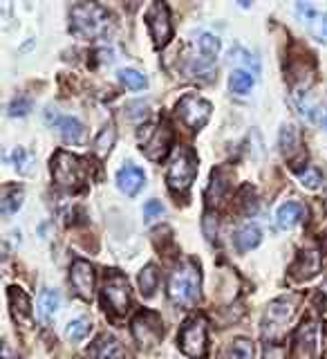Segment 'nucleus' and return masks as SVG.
Masks as SVG:
<instances>
[{"mask_svg": "<svg viewBox=\"0 0 327 359\" xmlns=\"http://www.w3.org/2000/svg\"><path fill=\"white\" fill-rule=\"evenodd\" d=\"M200 290H202V274L200 267L193 261H184L179 267H175V272L168 278V299H171L175 306H193L200 299Z\"/></svg>", "mask_w": 327, "mask_h": 359, "instance_id": "nucleus-1", "label": "nucleus"}, {"mask_svg": "<svg viewBox=\"0 0 327 359\" xmlns=\"http://www.w3.org/2000/svg\"><path fill=\"white\" fill-rule=\"evenodd\" d=\"M72 29L83 39H97L108 29V11L97 3H76L72 7Z\"/></svg>", "mask_w": 327, "mask_h": 359, "instance_id": "nucleus-2", "label": "nucleus"}, {"mask_svg": "<svg viewBox=\"0 0 327 359\" xmlns=\"http://www.w3.org/2000/svg\"><path fill=\"white\" fill-rule=\"evenodd\" d=\"M52 175H54V182L61 189L78 191L85 184L88 168H85L83 160H78V157L65 153V151H59L52 157Z\"/></svg>", "mask_w": 327, "mask_h": 359, "instance_id": "nucleus-3", "label": "nucleus"}, {"mask_svg": "<svg viewBox=\"0 0 327 359\" xmlns=\"http://www.w3.org/2000/svg\"><path fill=\"white\" fill-rule=\"evenodd\" d=\"M195 175H197V155L190 149H179L166 173L168 187H171V191H175V194H184V191H188V187L193 184Z\"/></svg>", "mask_w": 327, "mask_h": 359, "instance_id": "nucleus-4", "label": "nucleus"}, {"mask_svg": "<svg viewBox=\"0 0 327 359\" xmlns=\"http://www.w3.org/2000/svg\"><path fill=\"white\" fill-rule=\"evenodd\" d=\"M179 348L190 359H204L209 351V325L204 317H190L179 330Z\"/></svg>", "mask_w": 327, "mask_h": 359, "instance_id": "nucleus-5", "label": "nucleus"}, {"mask_svg": "<svg viewBox=\"0 0 327 359\" xmlns=\"http://www.w3.org/2000/svg\"><path fill=\"white\" fill-rule=\"evenodd\" d=\"M173 142V130L168 123H157V126H146L139 130V144L146 157L151 160H162L168 153Z\"/></svg>", "mask_w": 327, "mask_h": 359, "instance_id": "nucleus-6", "label": "nucleus"}, {"mask_svg": "<svg viewBox=\"0 0 327 359\" xmlns=\"http://www.w3.org/2000/svg\"><path fill=\"white\" fill-rule=\"evenodd\" d=\"M213 106L207 99H202L197 95H184L177 104V117L182 119L190 130H200L207 126V121L211 119Z\"/></svg>", "mask_w": 327, "mask_h": 359, "instance_id": "nucleus-7", "label": "nucleus"}, {"mask_svg": "<svg viewBox=\"0 0 327 359\" xmlns=\"http://www.w3.org/2000/svg\"><path fill=\"white\" fill-rule=\"evenodd\" d=\"M104 303H106V308L115 314L128 312V308H130V285H128L126 276H121L119 272H112L106 276Z\"/></svg>", "mask_w": 327, "mask_h": 359, "instance_id": "nucleus-8", "label": "nucleus"}, {"mask_svg": "<svg viewBox=\"0 0 327 359\" xmlns=\"http://www.w3.org/2000/svg\"><path fill=\"white\" fill-rule=\"evenodd\" d=\"M132 334L137 344L144 348H151V346H157L160 339L164 337V323H162V317L153 310H144L139 312L137 317L132 321Z\"/></svg>", "mask_w": 327, "mask_h": 359, "instance_id": "nucleus-9", "label": "nucleus"}, {"mask_svg": "<svg viewBox=\"0 0 327 359\" xmlns=\"http://www.w3.org/2000/svg\"><path fill=\"white\" fill-rule=\"evenodd\" d=\"M146 22H148V29H151V36H153L155 45L157 48H164L173 36L171 14H168L166 3H153V7L146 11Z\"/></svg>", "mask_w": 327, "mask_h": 359, "instance_id": "nucleus-10", "label": "nucleus"}, {"mask_svg": "<svg viewBox=\"0 0 327 359\" xmlns=\"http://www.w3.org/2000/svg\"><path fill=\"white\" fill-rule=\"evenodd\" d=\"M296 303H298V297H283V299H276L269 303L267 314H265V323H263L265 334L269 332V337H272L276 330L283 328V325L294 317Z\"/></svg>", "mask_w": 327, "mask_h": 359, "instance_id": "nucleus-11", "label": "nucleus"}, {"mask_svg": "<svg viewBox=\"0 0 327 359\" xmlns=\"http://www.w3.org/2000/svg\"><path fill=\"white\" fill-rule=\"evenodd\" d=\"M70 283L74 292L83 301H92L95 297V269L83 258H76L70 267Z\"/></svg>", "mask_w": 327, "mask_h": 359, "instance_id": "nucleus-12", "label": "nucleus"}, {"mask_svg": "<svg viewBox=\"0 0 327 359\" xmlns=\"http://www.w3.org/2000/svg\"><path fill=\"white\" fill-rule=\"evenodd\" d=\"M314 353H316V323L305 321L294 337L291 359H312Z\"/></svg>", "mask_w": 327, "mask_h": 359, "instance_id": "nucleus-13", "label": "nucleus"}, {"mask_svg": "<svg viewBox=\"0 0 327 359\" xmlns=\"http://www.w3.org/2000/svg\"><path fill=\"white\" fill-rule=\"evenodd\" d=\"M321 272V256L319 252H300L296 263L289 267V274L302 280V278H312Z\"/></svg>", "mask_w": 327, "mask_h": 359, "instance_id": "nucleus-14", "label": "nucleus"}, {"mask_svg": "<svg viewBox=\"0 0 327 359\" xmlns=\"http://www.w3.org/2000/svg\"><path fill=\"white\" fill-rule=\"evenodd\" d=\"M117 184L126 196H134V194H139V189L146 184V173L139 166L128 164L117 173Z\"/></svg>", "mask_w": 327, "mask_h": 359, "instance_id": "nucleus-15", "label": "nucleus"}, {"mask_svg": "<svg viewBox=\"0 0 327 359\" xmlns=\"http://www.w3.org/2000/svg\"><path fill=\"white\" fill-rule=\"evenodd\" d=\"M7 299H9V308H11V314H14V319L18 323H29L32 321V303L25 292L20 287H9Z\"/></svg>", "mask_w": 327, "mask_h": 359, "instance_id": "nucleus-16", "label": "nucleus"}, {"mask_svg": "<svg viewBox=\"0 0 327 359\" xmlns=\"http://www.w3.org/2000/svg\"><path fill=\"white\" fill-rule=\"evenodd\" d=\"M50 123H56V128L61 130L63 140L67 144H78V142H83V137H85V126L78 119H74V117H59V115H54V119H50Z\"/></svg>", "mask_w": 327, "mask_h": 359, "instance_id": "nucleus-17", "label": "nucleus"}, {"mask_svg": "<svg viewBox=\"0 0 327 359\" xmlns=\"http://www.w3.org/2000/svg\"><path fill=\"white\" fill-rule=\"evenodd\" d=\"M90 355L95 359H119L121 357V344L110 334H101L90 348Z\"/></svg>", "mask_w": 327, "mask_h": 359, "instance_id": "nucleus-18", "label": "nucleus"}, {"mask_svg": "<svg viewBox=\"0 0 327 359\" xmlns=\"http://www.w3.org/2000/svg\"><path fill=\"white\" fill-rule=\"evenodd\" d=\"M260 241H263V231L258 229V224L246 222L235 231V247H238L240 252H251L253 247L260 245Z\"/></svg>", "mask_w": 327, "mask_h": 359, "instance_id": "nucleus-19", "label": "nucleus"}, {"mask_svg": "<svg viewBox=\"0 0 327 359\" xmlns=\"http://www.w3.org/2000/svg\"><path fill=\"white\" fill-rule=\"evenodd\" d=\"M302 216H305V207H302L300 202H285L276 213L278 227H283V229L296 227V224L302 220Z\"/></svg>", "mask_w": 327, "mask_h": 359, "instance_id": "nucleus-20", "label": "nucleus"}, {"mask_svg": "<svg viewBox=\"0 0 327 359\" xmlns=\"http://www.w3.org/2000/svg\"><path fill=\"white\" fill-rule=\"evenodd\" d=\"M229 187H231V173L229 171H224V168H218V171H213L211 173V184H209V191H207L209 205L222 200V196L227 194Z\"/></svg>", "mask_w": 327, "mask_h": 359, "instance_id": "nucleus-21", "label": "nucleus"}, {"mask_svg": "<svg viewBox=\"0 0 327 359\" xmlns=\"http://www.w3.org/2000/svg\"><path fill=\"white\" fill-rule=\"evenodd\" d=\"M59 303H61V299H59V294H56L54 290H43V294L39 297V317H41V321L50 323L54 319L56 310H59Z\"/></svg>", "mask_w": 327, "mask_h": 359, "instance_id": "nucleus-22", "label": "nucleus"}, {"mask_svg": "<svg viewBox=\"0 0 327 359\" xmlns=\"http://www.w3.org/2000/svg\"><path fill=\"white\" fill-rule=\"evenodd\" d=\"M222 359H253L251 339H244V337H240V339L231 341L227 348H224Z\"/></svg>", "mask_w": 327, "mask_h": 359, "instance_id": "nucleus-23", "label": "nucleus"}, {"mask_svg": "<svg viewBox=\"0 0 327 359\" xmlns=\"http://www.w3.org/2000/svg\"><path fill=\"white\" fill-rule=\"evenodd\" d=\"M22 196H25V194H22V189H18V187H7L5 194H3V200H0V211H3L5 216H11V213L20 209Z\"/></svg>", "mask_w": 327, "mask_h": 359, "instance_id": "nucleus-24", "label": "nucleus"}, {"mask_svg": "<svg viewBox=\"0 0 327 359\" xmlns=\"http://www.w3.org/2000/svg\"><path fill=\"white\" fill-rule=\"evenodd\" d=\"M253 83H256V79H253L251 72H246V70H235V72H231L229 88L233 90L235 95H246V93H251Z\"/></svg>", "mask_w": 327, "mask_h": 359, "instance_id": "nucleus-25", "label": "nucleus"}, {"mask_svg": "<svg viewBox=\"0 0 327 359\" xmlns=\"http://www.w3.org/2000/svg\"><path fill=\"white\" fill-rule=\"evenodd\" d=\"M157 285H160V274H157V267L155 265H146L139 274V287H141V294L144 297H153Z\"/></svg>", "mask_w": 327, "mask_h": 359, "instance_id": "nucleus-26", "label": "nucleus"}, {"mask_svg": "<svg viewBox=\"0 0 327 359\" xmlns=\"http://www.w3.org/2000/svg\"><path fill=\"white\" fill-rule=\"evenodd\" d=\"M115 142H117V130H115V126H112V123H108V126L99 133V137L95 142L97 155H108L112 151V146H115Z\"/></svg>", "mask_w": 327, "mask_h": 359, "instance_id": "nucleus-27", "label": "nucleus"}, {"mask_svg": "<svg viewBox=\"0 0 327 359\" xmlns=\"http://www.w3.org/2000/svg\"><path fill=\"white\" fill-rule=\"evenodd\" d=\"M119 81L123 88H128V90H144L146 86H148V79H146L141 72L137 70H119Z\"/></svg>", "mask_w": 327, "mask_h": 359, "instance_id": "nucleus-28", "label": "nucleus"}, {"mask_svg": "<svg viewBox=\"0 0 327 359\" xmlns=\"http://www.w3.org/2000/svg\"><path fill=\"white\" fill-rule=\"evenodd\" d=\"M197 45H200L202 56H204L207 61H213L220 52V41H218V36H213V34H202Z\"/></svg>", "mask_w": 327, "mask_h": 359, "instance_id": "nucleus-29", "label": "nucleus"}, {"mask_svg": "<svg viewBox=\"0 0 327 359\" xmlns=\"http://www.w3.org/2000/svg\"><path fill=\"white\" fill-rule=\"evenodd\" d=\"M88 332H90V321L88 319H74V321L67 323L65 337L70 341H81L88 337Z\"/></svg>", "mask_w": 327, "mask_h": 359, "instance_id": "nucleus-30", "label": "nucleus"}, {"mask_svg": "<svg viewBox=\"0 0 327 359\" xmlns=\"http://www.w3.org/2000/svg\"><path fill=\"white\" fill-rule=\"evenodd\" d=\"M298 180L302 182V187H307V189H319L321 182H323V177H321V171L316 166H305V168H298L296 171Z\"/></svg>", "mask_w": 327, "mask_h": 359, "instance_id": "nucleus-31", "label": "nucleus"}, {"mask_svg": "<svg viewBox=\"0 0 327 359\" xmlns=\"http://www.w3.org/2000/svg\"><path fill=\"white\" fill-rule=\"evenodd\" d=\"M280 149L287 155H291L298 149V130L294 126H285L283 133H280Z\"/></svg>", "mask_w": 327, "mask_h": 359, "instance_id": "nucleus-32", "label": "nucleus"}, {"mask_svg": "<svg viewBox=\"0 0 327 359\" xmlns=\"http://www.w3.org/2000/svg\"><path fill=\"white\" fill-rule=\"evenodd\" d=\"M312 36L316 41H325L327 43V14H314V18L307 22Z\"/></svg>", "mask_w": 327, "mask_h": 359, "instance_id": "nucleus-33", "label": "nucleus"}, {"mask_svg": "<svg viewBox=\"0 0 327 359\" xmlns=\"http://www.w3.org/2000/svg\"><path fill=\"white\" fill-rule=\"evenodd\" d=\"M29 110H32V101L27 97H18V99H14L9 104V115L11 117H25Z\"/></svg>", "mask_w": 327, "mask_h": 359, "instance_id": "nucleus-34", "label": "nucleus"}, {"mask_svg": "<svg viewBox=\"0 0 327 359\" xmlns=\"http://www.w3.org/2000/svg\"><path fill=\"white\" fill-rule=\"evenodd\" d=\"M14 164H16V168H20L22 173H27L29 164H32V155H27L25 149H16L14 151Z\"/></svg>", "mask_w": 327, "mask_h": 359, "instance_id": "nucleus-35", "label": "nucleus"}, {"mask_svg": "<svg viewBox=\"0 0 327 359\" xmlns=\"http://www.w3.org/2000/svg\"><path fill=\"white\" fill-rule=\"evenodd\" d=\"M162 213H164V205H162V202H157V200H151L148 205L144 207L146 220H153L155 216H162Z\"/></svg>", "mask_w": 327, "mask_h": 359, "instance_id": "nucleus-36", "label": "nucleus"}, {"mask_svg": "<svg viewBox=\"0 0 327 359\" xmlns=\"http://www.w3.org/2000/svg\"><path fill=\"white\" fill-rule=\"evenodd\" d=\"M3 359H20V357H14V355H11V348L5 344V346H3Z\"/></svg>", "mask_w": 327, "mask_h": 359, "instance_id": "nucleus-37", "label": "nucleus"}, {"mask_svg": "<svg viewBox=\"0 0 327 359\" xmlns=\"http://www.w3.org/2000/svg\"><path fill=\"white\" fill-rule=\"evenodd\" d=\"M323 252L327 254V231H325V236H323Z\"/></svg>", "mask_w": 327, "mask_h": 359, "instance_id": "nucleus-38", "label": "nucleus"}, {"mask_svg": "<svg viewBox=\"0 0 327 359\" xmlns=\"http://www.w3.org/2000/svg\"><path fill=\"white\" fill-rule=\"evenodd\" d=\"M325 126H327V117H325Z\"/></svg>", "mask_w": 327, "mask_h": 359, "instance_id": "nucleus-39", "label": "nucleus"}]
</instances>
